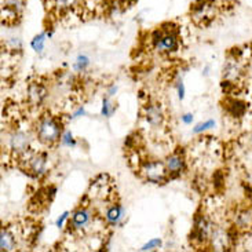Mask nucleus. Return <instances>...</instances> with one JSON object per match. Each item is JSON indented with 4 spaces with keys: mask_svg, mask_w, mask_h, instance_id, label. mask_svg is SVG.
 I'll list each match as a JSON object with an SVG mask.
<instances>
[{
    "mask_svg": "<svg viewBox=\"0 0 252 252\" xmlns=\"http://www.w3.org/2000/svg\"><path fill=\"white\" fill-rule=\"evenodd\" d=\"M37 139L46 146H53L61 141L62 129L60 122L53 116H43L36 126Z\"/></svg>",
    "mask_w": 252,
    "mask_h": 252,
    "instance_id": "nucleus-1",
    "label": "nucleus"
},
{
    "mask_svg": "<svg viewBox=\"0 0 252 252\" xmlns=\"http://www.w3.org/2000/svg\"><path fill=\"white\" fill-rule=\"evenodd\" d=\"M152 44L158 53H172L178 48V31L175 27L158 28L152 33Z\"/></svg>",
    "mask_w": 252,
    "mask_h": 252,
    "instance_id": "nucleus-2",
    "label": "nucleus"
},
{
    "mask_svg": "<svg viewBox=\"0 0 252 252\" xmlns=\"http://www.w3.org/2000/svg\"><path fill=\"white\" fill-rule=\"evenodd\" d=\"M217 15V6L214 0H197L191 8V20L198 27H205Z\"/></svg>",
    "mask_w": 252,
    "mask_h": 252,
    "instance_id": "nucleus-3",
    "label": "nucleus"
},
{
    "mask_svg": "<svg viewBox=\"0 0 252 252\" xmlns=\"http://www.w3.org/2000/svg\"><path fill=\"white\" fill-rule=\"evenodd\" d=\"M214 227L215 225L210 219L205 218L204 215H198L194 219V226L190 233V241L197 247L205 246L207 243H210Z\"/></svg>",
    "mask_w": 252,
    "mask_h": 252,
    "instance_id": "nucleus-4",
    "label": "nucleus"
},
{
    "mask_svg": "<svg viewBox=\"0 0 252 252\" xmlns=\"http://www.w3.org/2000/svg\"><path fill=\"white\" fill-rule=\"evenodd\" d=\"M141 175H142L146 181H149L152 184H161L167 178L170 177L167 165L163 161L158 160H150V161H145L141 165Z\"/></svg>",
    "mask_w": 252,
    "mask_h": 252,
    "instance_id": "nucleus-5",
    "label": "nucleus"
},
{
    "mask_svg": "<svg viewBox=\"0 0 252 252\" xmlns=\"http://www.w3.org/2000/svg\"><path fill=\"white\" fill-rule=\"evenodd\" d=\"M233 239L234 237L230 230L215 225L210 239V246L214 251H227L233 246Z\"/></svg>",
    "mask_w": 252,
    "mask_h": 252,
    "instance_id": "nucleus-6",
    "label": "nucleus"
},
{
    "mask_svg": "<svg viewBox=\"0 0 252 252\" xmlns=\"http://www.w3.org/2000/svg\"><path fill=\"white\" fill-rule=\"evenodd\" d=\"M27 172L33 178H41L47 174L48 171V157L46 153H36L28 157Z\"/></svg>",
    "mask_w": 252,
    "mask_h": 252,
    "instance_id": "nucleus-7",
    "label": "nucleus"
},
{
    "mask_svg": "<svg viewBox=\"0 0 252 252\" xmlns=\"http://www.w3.org/2000/svg\"><path fill=\"white\" fill-rule=\"evenodd\" d=\"M244 76V65L240 57L232 55L223 65V80L225 82L237 84Z\"/></svg>",
    "mask_w": 252,
    "mask_h": 252,
    "instance_id": "nucleus-8",
    "label": "nucleus"
},
{
    "mask_svg": "<svg viewBox=\"0 0 252 252\" xmlns=\"http://www.w3.org/2000/svg\"><path fill=\"white\" fill-rule=\"evenodd\" d=\"M8 146H10V150L13 152V155L24 156L31 149V136L24 131H14L8 139Z\"/></svg>",
    "mask_w": 252,
    "mask_h": 252,
    "instance_id": "nucleus-9",
    "label": "nucleus"
},
{
    "mask_svg": "<svg viewBox=\"0 0 252 252\" xmlns=\"http://www.w3.org/2000/svg\"><path fill=\"white\" fill-rule=\"evenodd\" d=\"M232 226L236 232L250 233L252 232V211L248 208H239L233 214Z\"/></svg>",
    "mask_w": 252,
    "mask_h": 252,
    "instance_id": "nucleus-10",
    "label": "nucleus"
},
{
    "mask_svg": "<svg viewBox=\"0 0 252 252\" xmlns=\"http://www.w3.org/2000/svg\"><path fill=\"white\" fill-rule=\"evenodd\" d=\"M47 89L41 83L32 82L28 84L27 99L31 106H40L47 98Z\"/></svg>",
    "mask_w": 252,
    "mask_h": 252,
    "instance_id": "nucleus-11",
    "label": "nucleus"
},
{
    "mask_svg": "<svg viewBox=\"0 0 252 252\" xmlns=\"http://www.w3.org/2000/svg\"><path fill=\"white\" fill-rule=\"evenodd\" d=\"M143 115L146 122L152 126V127H161L164 123V112L161 109V106L158 103L149 102L145 105V109H143Z\"/></svg>",
    "mask_w": 252,
    "mask_h": 252,
    "instance_id": "nucleus-12",
    "label": "nucleus"
},
{
    "mask_svg": "<svg viewBox=\"0 0 252 252\" xmlns=\"http://www.w3.org/2000/svg\"><path fill=\"white\" fill-rule=\"evenodd\" d=\"M165 165H167L170 177L175 178L179 177L184 172L185 168H186V161H185V157L181 153H172L165 158Z\"/></svg>",
    "mask_w": 252,
    "mask_h": 252,
    "instance_id": "nucleus-13",
    "label": "nucleus"
},
{
    "mask_svg": "<svg viewBox=\"0 0 252 252\" xmlns=\"http://www.w3.org/2000/svg\"><path fill=\"white\" fill-rule=\"evenodd\" d=\"M91 211L87 210L86 207H80L79 210H76L73 212V217H72V222H70V226L75 229V230H84L87 229L89 225L91 223Z\"/></svg>",
    "mask_w": 252,
    "mask_h": 252,
    "instance_id": "nucleus-14",
    "label": "nucleus"
},
{
    "mask_svg": "<svg viewBox=\"0 0 252 252\" xmlns=\"http://www.w3.org/2000/svg\"><path fill=\"white\" fill-rule=\"evenodd\" d=\"M124 215H126V210L122 204H115L110 207L108 211L105 212V220L106 223L110 226L119 225L123 220Z\"/></svg>",
    "mask_w": 252,
    "mask_h": 252,
    "instance_id": "nucleus-15",
    "label": "nucleus"
},
{
    "mask_svg": "<svg viewBox=\"0 0 252 252\" xmlns=\"http://www.w3.org/2000/svg\"><path fill=\"white\" fill-rule=\"evenodd\" d=\"M17 247V239L8 227H3L0 233V248L1 251H14Z\"/></svg>",
    "mask_w": 252,
    "mask_h": 252,
    "instance_id": "nucleus-16",
    "label": "nucleus"
},
{
    "mask_svg": "<svg viewBox=\"0 0 252 252\" xmlns=\"http://www.w3.org/2000/svg\"><path fill=\"white\" fill-rule=\"evenodd\" d=\"M55 13H65L77 4L79 0H48Z\"/></svg>",
    "mask_w": 252,
    "mask_h": 252,
    "instance_id": "nucleus-17",
    "label": "nucleus"
},
{
    "mask_svg": "<svg viewBox=\"0 0 252 252\" xmlns=\"http://www.w3.org/2000/svg\"><path fill=\"white\" fill-rule=\"evenodd\" d=\"M230 105H227V110H229V113L234 117H241L244 115V112H246L247 106L246 103L241 102L239 99H230Z\"/></svg>",
    "mask_w": 252,
    "mask_h": 252,
    "instance_id": "nucleus-18",
    "label": "nucleus"
},
{
    "mask_svg": "<svg viewBox=\"0 0 252 252\" xmlns=\"http://www.w3.org/2000/svg\"><path fill=\"white\" fill-rule=\"evenodd\" d=\"M47 32H41V33L36 34L33 37V40L31 41V46H32V48L37 54H40L41 51L44 50V44H46V40H47Z\"/></svg>",
    "mask_w": 252,
    "mask_h": 252,
    "instance_id": "nucleus-19",
    "label": "nucleus"
},
{
    "mask_svg": "<svg viewBox=\"0 0 252 252\" xmlns=\"http://www.w3.org/2000/svg\"><path fill=\"white\" fill-rule=\"evenodd\" d=\"M90 66V58L87 55H79L75 62V70L77 72H83Z\"/></svg>",
    "mask_w": 252,
    "mask_h": 252,
    "instance_id": "nucleus-20",
    "label": "nucleus"
},
{
    "mask_svg": "<svg viewBox=\"0 0 252 252\" xmlns=\"http://www.w3.org/2000/svg\"><path fill=\"white\" fill-rule=\"evenodd\" d=\"M113 112H115V106L112 105V102L109 101V98H108V96H105L102 101V110H101L102 116L109 119V117L113 115Z\"/></svg>",
    "mask_w": 252,
    "mask_h": 252,
    "instance_id": "nucleus-21",
    "label": "nucleus"
},
{
    "mask_svg": "<svg viewBox=\"0 0 252 252\" xmlns=\"http://www.w3.org/2000/svg\"><path fill=\"white\" fill-rule=\"evenodd\" d=\"M214 127H215V122H214V120H207L204 123L197 124V126L193 128V132H194V134H201V132H204L207 129L214 128Z\"/></svg>",
    "mask_w": 252,
    "mask_h": 252,
    "instance_id": "nucleus-22",
    "label": "nucleus"
},
{
    "mask_svg": "<svg viewBox=\"0 0 252 252\" xmlns=\"http://www.w3.org/2000/svg\"><path fill=\"white\" fill-rule=\"evenodd\" d=\"M160 246H161V240L153 239L150 240L149 243H146V244L141 248V251H155V250H157Z\"/></svg>",
    "mask_w": 252,
    "mask_h": 252,
    "instance_id": "nucleus-23",
    "label": "nucleus"
},
{
    "mask_svg": "<svg viewBox=\"0 0 252 252\" xmlns=\"http://www.w3.org/2000/svg\"><path fill=\"white\" fill-rule=\"evenodd\" d=\"M61 142L63 143L65 146H75L76 145L75 139H73V135H72V132H69V131H66V132L62 135Z\"/></svg>",
    "mask_w": 252,
    "mask_h": 252,
    "instance_id": "nucleus-24",
    "label": "nucleus"
},
{
    "mask_svg": "<svg viewBox=\"0 0 252 252\" xmlns=\"http://www.w3.org/2000/svg\"><path fill=\"white\" fill-rule=\"evenodd\" d=\"M175 87H177L178 96H179V99H184L185 98V86H184V83H182V79H178L177 83H175Z\"/></svg>",
    "mask_w": 252,
    "mask_h": 252,
    "instance_id": "nucleus-25",
    "label": "nucleus"
},
{
    "mask_svg": "<svg viewBox=\"0 0 252 252\" xmlns=\"http://www.w3.org/2000/svg\"><path fill=\"white\" fill-rule=\"evenodd\" d=\"M68 215H69V212L65 211L63 214H62L61 217H60V218L57 219V227H60V229H61V227H63V223H65V220L68 219Z\"/></svg>",
    "mask_w": 252,
    "mask_h": 252,
    "instance_id": "nucleus-26",
    "label": "nucleus"
},
{
    "mask_svg": "<svg viewBox=\"0 0 252 252\" xmlns=\"http://www.w3.org/2000/svg\"><path fill=\"white\" fill-rule=\"evenodd\" d=\"M182 122L185 124H191V122H193V115L191 113H185L184 116H182Z\"/></svg>",
    "mask_w": 252,
    "mask_h": 252,
    "instance_id": "nucleus-27",
    "label": "nucleus"
},
{
    "mask_svg": "<svg viewBox=\"0 0 252 252\" xmlns=\"http://www.w3.org/2000/svg\"><path fill=\"white\" fill-rule=\"evenodd\" d=\"M84 113H86V112H84V108H82V106H80V108H79V109L76 110L75 113H73V116H72V119H76V117L83 116Z\"/></svg>",
    "mask_w": 252,
    "mask_h": 252,
    "instance_id": "nucleus-28",
    "label": "nucleus"
},
{
    "mask_svg": "<svg viewBox=\"0 0 252 252\" xmlns=\"http://www.w3.org/2000/svg\"><path fill=\"white\" fill-rule=\"evenodd\" d=\"M116 91H117V87H116V86H112V87H110L109 91H108V95H109V96L115 95V94H116Z\"/></svg>",
    "mask_w": 252,
    "mask_h": 252,
    "instance_id": "nucleus-29",
    "label": "nucleus"
},
{
    "mask_svg": "<svg viewBox=\"0 0 252 252\" xmlns=\"http://www.w3.org/2000/svg\"><path fill=\"white\" fill-rule=\"evenodd\" d=\"M250 142H251L252 145V129H251V134H250Z\"/></svg>",
    "mask_w": 252,
    "mask_h": 252,
    "instance_id": "nucleus-30",
    "label": "nucleus"
},
{
    "mask_svg": "<svg viewBox=\"0 0 252 252\" xmlns=\"http://www.w3.org/2000/svg\"><path fill=\"white\" fill-rule=\"evenodd\" d=\"M98 1H101V3H102V1H106V0H98Z\"/></svg>",
    "mask_w": 252,
    "mask_h": 252,
    "instance_id": "nucleus-31",
    "label": "nucleus"
}]
</instances>
